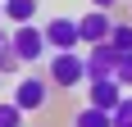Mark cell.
Returning <instances> with one entry per match:
<instances>
[{"mask_svg":"<svg viewBox=\"0 0 132 127\" xmlns=\"http://www.w3.org/2000/svg\"><path fill=\"white\" fill-rule=\"evenodd\" d=\"M46 46H50L55 55L78 50V46H82V27H78V18H68V14L50 18V23H46Z\"/></svg>","mask_w":132,"mask_h":127,"instance_id":"obj_4","label":"cell"},{"mask_svg":"<svg viewBox=\"0 0 132 127\" xmlns=\"http://www.w3.org/2000/svg\"><path fill=\"white\" fill-rule=\"evenodd\" d=\"M119 0H91V9H114Z\"/></svg>","mask_w":132,"mask_h":127,"instance_id":"obj_15","label":"cell"},{"mask_svg":"<svg viewBox=\"0 0 132 127\" xmlns=\"http://www.w3.org/2000/svg\"><path fill=\"white\" fill-rule=\"evenodd\" d=\"M73 127H114V114L96 109V104H82L78 114H73Z\"/></svg>","mask_w":132,"mask_h":127,"instance_id":"obj_9","label":"cell"},{"mask_svg":"<svg viewBox=\"0 0 132 127\" xmlns=\"http://www.w3.org/2000/svg\"><path fill=\"white\" fill-rule=\"evenodd\" d=\"M0 18H5V0H0Z\"/></svg>","mask_w":132,"mask_h":127,"instance_id":"obj_16","label":"cell"},{"mask_svg":"<svg viewBox=\"0 0 132 127\" xmlns=\"http://www.w3.org/2000/svg\"><path fill=\"white\" fill-rule=\"evenodd\" d=\"M0 127H23V109L14 100H0Z\"/></svg>","mask_w":132,"mask_h":127,"instance_id":"obj_12","label":"cell"},{"mask_svg":"<svg viewBox=\"0 0 132 127\" xmlns=\"http://www.w3.org/2000/svg\"><path fill=\"white\" fill-rule=\"evenodd\" d=\"M123 95H128V91H123L114 77H109V82H87V104L105 109V114H114V109H119V104H123Z\"/></svg>","mask_w":132,"mask_h":127,"instance_id":"obj_7","label":"cell"},{"mask_svg":"<svg viewBox=\"0 0 132 127\" xmlns=\"http://www.w3.org/2000/svg\"><path fill=\"white\" fill-rule=\"evenodd\" d=\"M114 82H119L123 91H132V55H123V59H119V68H114Z\"/></svg>","mask_w":132,"mask_h":127,"instance_id":"obj_13","label":"cell"},{"mask_svg":"<svg viewBox=\"0 0 132 127\" xmlns=\"http://www.w3.org/2000/svg\"><path fill=\"white\" fill-rule=\"evenodd\" d=\"M37 9H41V0H5V18H9L14 27L32 23V18H37Z\"/></svg>","mask_w":132,"mask_h":127,"instance_id":"obj_8","label":"cell"},{"mask_svg":"<svg viewBox=\"0 0 132 127\" xmlns=\"http://www.w3.org/2000/svg\"><path fill=\"white\" fill-rule=\"evenodd\" d=\"M46 27H37V23H23V27H14V55H18V63H37V59H46Z\"/></svg>","mask_w":132,"mask_h":127,"instance_id":"obj_3","label":"cell"},{"mask_svg":"<svg viewBox=\"0 0 132 127\" xmlns=\"http://www.w3.org/2000/svg\"><path fill=\"white\" fill-rule=\"evenodd\" d=\"M18 55H14V32H0V73H14Z\"/></svg>","mask_w":132,"mask_h":127,"instance_id":"obj_10","label":"cell"},{"mask_svg":"<svg viewBox=\"0 0 132 127\" xmlns=\"http://www.w3.org/2000/svg\"><path fill=\"white\" fill-rule=\"evenodd\" d=\"M14 104L23 109V114H41L46 104H50V77H41V73H27L14 82Z\"/></svg>","mask_w":132,"mask_h":127,"instance_id":"obj_2","label":"cell"},{"mask_svg":"<svg viewBox=\"0 0 132 127\" xmlns=\"http://www.w3.org/2000/svg\"><path fill=\"white\" fill-rule=\"evenodd\" d=\"M109 46L119 55H132V23H114V32H109Z\"/></svg>","mask_w":132,"mask_h":127,"instance_id":"obj_11","label":"cell"},{"mask_svg":"<svg viewBox=\"0 0 132 127\" xmlns=\"http://www.w3.org/2000/svg\"><path fill=\"white\" fill-rule=\"evenodd\" d=\"M46 77H50V86H59V91H73V86H82V82H91V77H87V55H78V50L50 55Z\"/></svg>","mask_w":132,"mask_h":127,"instance_id":"obj_1","label":"cell"},{"mask_svg":"<svg viewBox=\"0 0 132 127\" xmlns=\"http://www.w3.org/2000/svg\"><path fill=\"white\" fill-rule=\"evenodd\" d=\"M114 127H132V95H123V104L114 109Z\"/></svg>","mask_w":132,"mask_h":127,"instance_id":"obj_14","label":"cell"},{"mask_svg":"<svg viewBox=\"0 0 132 127\" xmlns=\"http://www.w3.org/2000/svg\"><path fill=\"white\" fill-rule=\"evenodd\" d=\"M78 27H82V46L91 50V46L109 41V32H114V14H109V9H87V14L78 18Z\"/></svg>","mask_w":132,"mask_h":127,"instance_id":"obj_5","label":"cell"},{"mask_svg":"<svg viewBox=\"0 0 132 127\" xmlns=\"http://www.w3.org/2000/svg\"><path fill=\"white\" fill-rule=\"evenodd\" d=\"M119 59H123V55L114 50L109 41L91 46V50H87V77H91V82H109V77H114V68H119Z\"/></svg>","mask_w":132,"mask_h":127,"instance_id":"obj_6","label":"cell"}]
</instances>
